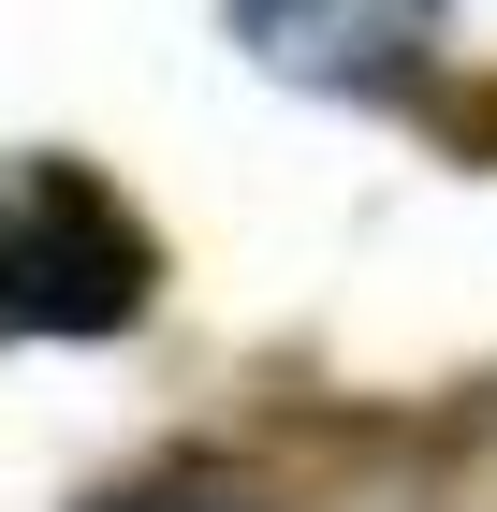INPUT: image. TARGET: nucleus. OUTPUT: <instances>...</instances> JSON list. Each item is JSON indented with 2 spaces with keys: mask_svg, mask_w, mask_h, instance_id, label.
<instances>
[{
  "mask_svg": "<svg viewBox=\"0 0 497 512\" xmlns=\"http://www.w3.org/2000/svg\"><path fill=\"white\" fill-rule=\"evenodd\" d=\"M147 308V235L132 205L74 161H15L0 176V322L30 337H117Z\"/></svg>",
  "mask_w": 497,
  "mask_h": 512,
  "instance_id": "obj_1",
  "label": "nucleus"
},
{
  "mask_svg": "<svg viewBox=\"0 0 497 512\" xmlns=\"http://www.w3.org/2000/svg\"><path fill=\"white\" fill-rule=\"evenodd\" d=\"M234 30L293 88H395L424 44V0H234Z\"/></svg>",
  "mask_w": 497,
  "mask_h": 512,
  "instance_id": "obj_2",
  "label": "nucleus"
}]
</instances>
